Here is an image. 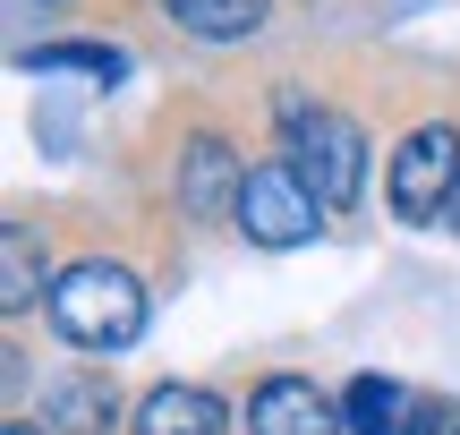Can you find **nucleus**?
<instances>
[{
    "instance_id": "nucleus-1",
    "label": "nucleus",
    "mask_w": 460,
    "mask_h": 435,
    "mask_svg": "<svg viewBox=\"0 0 460 435\" xmlns=\"http://www.w3.org/2000/svg\"><path fill=\"white\" fill-rule=\"evenodd\" d=\"M51 324H60V342H77V351H128L137 333H146V282H137L128 265H68L60 282H51Z\"/></svg>"
},
{
    "instance_id": "nucleus-5",
    "label": "nucleus",
    "mask_w": 460,
    "mask_h": 435,
    "mask_svg": "<svg viewBox=\"0 0 460 435\" xmlns=\"http://www.w3.org/2000/svg\"><path fill=\"white\" fill-rule=\"evenodd\" d=\"M341 402L315 393L307 376H273V385L247 393V435H341Z\"/></svg>"
},
{
    "instance_id": "nucleus-3",
    "label": "nucleus",
    "mask_w": 460,
    "mask_h": 435,
    "mask_svg": "<svg viewBox=\"0 0 460 435\" xmlns=\"http://www.w3.org/2000/svg\"><path fill=\"white\" fill-rule=\"evenodd\" d=\"M384 188H393V214H401V222H435V214L452 205V188H460V129H444V120L410 129Z\"/></svg>"
},
{
    "instance_id": "nucleus-8",
    "label": "nucleus",
    "mask_w": 460,
    "mask_h": 435,
    "mask_svg": "<svg viewBox=\"0 0 460 435\" xmlns=\"http://www.w3.org/2000/svg\"><path fill=\"white\" fill-rule=\"evenodd\" d=\"M410 393L401 385H384V376H358V385L341 393V419H349V435H410Z\"/></svg>"
},
{
    "instance_id": "nucleus-2",
    "label": "nucleus",
    "mask_w": 460,
    "mask_h": 435,
    "mask_svg": "<svg viewBox=\"0 0 460 435\" xmlns=\"http://www.w3.org/2000/svg\"><path fill=\"white\" fill-rule=\"evenodd\" d=\"M281 129H290V163L315 188V205L324 214H349L358 188H367V137L341 111H307V102H281Z\"/></svg>"
},
{
    "instance_id": "nucleus-11",
    "label": "nucleus",
    "mask_w": 460,
    "mask_h": 435,
    "mask_svg": "<svg viewBox=\"0 0 460 435\" xmlns=\"http://www.w3.org/2000/svg\"><path fill=\"white\" fill-rule=\"evenodd\" d=\"M43 410H51V427H60V435H102V427H111V385L68 376V385L43 393Z\"/></svg>"
},
{
    "instance_id": "nucleus-12",
    "label": "nucleus",
    "mask_w": 460,
    "mask_h": 435,
    "mask_svg": "<svg viewBox=\"0 0 460 435\" xmlns=\"http://www.w3.org/2000/svg\"><path fill=\"white\" fill-rule=\"evenodd\" d=\"M26 68H85V77H119V51L111 43H43V51H26Z\"/></svg>"
},
{
    "instance_id": "nucleus-4",
    "label": "nucleus",
    "mask_w": 460,
    "mask_h": 435,
    "mask_svg": "<svg viewBox=\"0 0 460 435\" xmlns=\"http://www.w3.org/2000/svg\"><path fill=\"white\" fill-rule=\"evenodd\" d=\"M239 222L256 248H298V239H315V222H324V205H315V188L298 180V163H264V171H247V188H239Z\"/></svg>"
},
{
    "instance_id": "nucleus-7",
    "label": "nucleus",
    "mask_w": 460,
    "mask_h": 435,
    "mask_svg": "<svg viewBox=\"0 0 460 435\" xmlns=\"http://www.w3.org/2000/svg\"><path fill=\"white\" fill-rule=\"evenodd\" d=\"M137 435H222V402L205 385H154L137 402Z\"/></svg>"
},
{
    "instance_id": "nucleus-9",
    "label": "nucleus",
    "mask_w": 460,
    "mask_h": 435,
    "mask_svg": "<svg viewBox=\"0 0 460 435\" xmlns=\"http://www.w3.org/2000/svg\"><path fill=\"white\" fill-rule=\"evenodd\" d=\"M34 290H43V239H34V222H0V307H34Z\"/></svg>"
},
{
    "instance_id": "nucleus-10",
    "label": "nucleus",
    "mask_w": 460,
    "mask_h": 435,
    "mask_svg": "<svg viewBox=\"0 0 460 435\" xmlns=\"http://www.w3.org/2000/svg\"><path fill=\"white\" fill-rule=\"evenodd\" d=\"M163 9H171V26L205 34V43H239V34L264 26V0H163Z\"/></svg>"
},
{
    "instance_id": "nucleus-13",
    "label": "nucleus",
    "mask_w": 460,
    "mask_h": 435,
    "mask_svg": "<svg viewBox=\"0 0 460 435\" xmlns=\"http://www.w3.org/2000/svg\"><path fill=\"white\" fill-rule=\"evenodd\" d=\"M410 435H460V402H418L410 410Z\"/></svg>"
},
{
    "instance_id": "nucleus-14",
    "label": "nucleus",
    "mask_w": 460,
    "mask_h": 435,
    "mask_svg": "<svg viewBox=\"0 0 460 435\" xmlns=\"http://www.w3.org/2000/svg\"><path fill=\"white\" fill-rule=\"evenodd\" d=\"M0 435H43V427H26V419H9V427H0Z\"/></svg>"
},
{
    "instance_id": "nucleus-15",
    "label": "nucleus",
    "mask_w": 460,
    "mask_h": 435,
    "mask_svg": "<svg viewBox=\"0 0 460 435\" xmlns=\"http://www.w3.org/2000/svg\"><path fill=\"white\" fill-rule=\"evenodd\" d=\"M444 222H452V231H460V188H452V205H444Z\"/></svg>"
},
{
    "instance_id": "nucleus-6",
    "label": "nucleus",
    "mask_w": 460,
    "mask_h": 435,
    "mask_svg": "<svg viewBox=\"0 0 460 435\" xmlns=\"http://www.w3.org/2000/svg\"><path fill=\"white\" fill-rule=\"evenodd\" d=\"M239 188H247L239 154H230L222 137H197V146H188V171H180V205L188 214H239Z\"/></svg>"
}]
</instances>
